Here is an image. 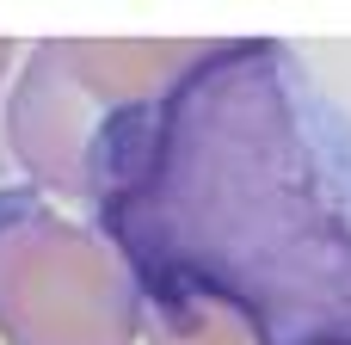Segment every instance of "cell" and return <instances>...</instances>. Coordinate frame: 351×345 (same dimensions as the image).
I'll return each mask as SVG.
<instances>
[{"mask_svg":"<svg viewBox=\"0 0 351 345\" xmlns=\"http://www.w3.org/2000/svg\"><path fill=\"white\" fill-rule=\"evenodd\" d=\"M86 210L142 302H210L259 345H351V111L290 43L210 37L111 130Z\"/></svg>","mask_w":351,"mask_h":345,"instance_id":"cell-1","label":"cell"},{"mask_svg":"<svg viewBox=\"0 0 351 345\" xmlns=\"http://www.w3.org/2000/svg\"><path fill=\"white\" fill-rule=\"evenodd\" d=\"M204 37H43L12 80L0 142L37 198L93 204L111 130L204 62Z\"/></svg>","mask_w":351,"mask_h":345,"instance_id":"cell-2","label":"cell"},{"mask_svg":"<svg viewBox=\"0 0 351 345\" xmlns=\"http://www.w3.org/2000/svg\"><path fill=\"white\" fill-rule=\"evenodd\" d=\"M0 340L6 345H136L142 290L117 247L62 216L31 185L0 191Z\"/></svg>","mask_w":351,"mask_h":345,"instance_id":"cell-3","label":"cell"},{"mask_svg":"<svg viewBox=\"0 0 351 345\" xmlns=\"http://www.w3.org/2000/svg\"><path fill=\"white\" fill-rule=\"evenodd\" d=\"M6 68H12V43L0 37V80H6Z\"/></svg>","mask_w":351,"mask_h":345,"instance_id":"cell-4","label":"cell"}]
</instances>
